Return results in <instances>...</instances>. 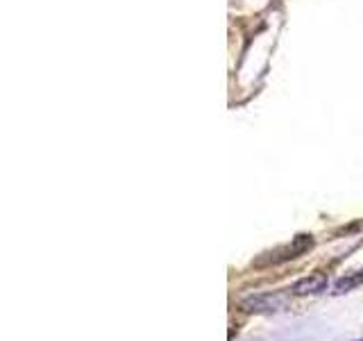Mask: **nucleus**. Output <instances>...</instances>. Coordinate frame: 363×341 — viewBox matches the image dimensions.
<instances>
[{"label":"nucleus","mask_w":363,"mask_h":341,"mask_svg":"<svg viewBox=\"0 0 363 341\" xmlns=\"http://www.w3.org/2000/svg\"><path fill=\"white\" fill-rule=\"evenodd\" d=\"M325 284H327V278H325V276H320V273H315V276H309V278L300 280V282L293 287V291L298 293V296L318 293V291H323V289H325Z\"/></svg>","instance_id":"obj_1"}]
</instances>
